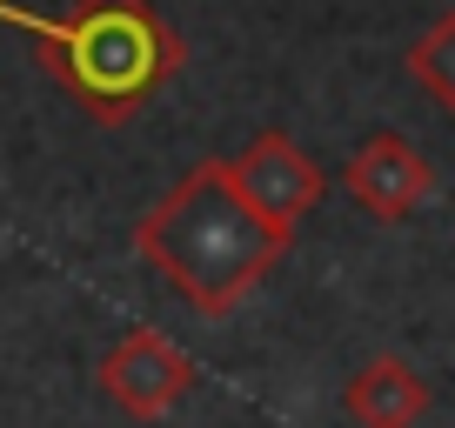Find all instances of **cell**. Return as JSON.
<instances>
[{
  "label": "cell",
  "instance_id": "obj_3",
  "mask_svg": "<svg viewBox=\"0 0 455 428\" xmlns=\"http://www.w3.org/2000/svg\"><path fill=\"white\" fill-rule=\"evenodd\" d=\"M188 388H195V361L161 329H128L100 361V395L134 422H161Z\"/></svg>",
  "mask_w": 455,
  "mask_h": 428
},
{
  "label": "cell",
  "instance_id": "obj_7",
  "mask_svg": "<svg viewBox=\"0 0 455 428\" xmlns=\"http://www.w3.org/2000/svg\"><path fill=\"white\" fill-rule=\"evenodd\" d=\"M409 74H415V87H422L428 100H442L455 115V7L409 47Z\"/></svg>",
  "mask_w": 455,
  "mask_h": 428
},
{
  "label": "cell",
  "instance_id": "obj_5",
  "mask_svg": "<svg viewBox=\"0 0 455 428\" xmlns=\"http://www.w3.org/2000/svg\"><path fill=\"white\" fill-rule=\"evenodd\" d=\"M341 181H348V194H355L375 221H409V214L435 194V168H428L422 147H415L409 134H395V128L369 134V141L348 155Z\"/></svg>",
  "mask_w": 455,
  "mask_h": 428
},
{
  "label": "cell",
  "instance_id": "obj_6",
  "mask_svg": "<svg viewBox=\"0 0 455 428\" xmlns=\"http://www.w3.org/2000/svg\"><path fill=\"white\" fill-rule=\"evenodd\" d=\"M341 408H348L355 428H415L428 415V382L402 355H375L369 369L348 382Z\"/></svg>",
  "mask_w": 455,
  "mask_h": 428
},
{
  "label": "cell",
  "instance_id": "obj_2",
  "mask_svg": "<svg viewBox=\"0 0 455 428\" xmlns=\"http://www.w3.org/2000/svg\"><path fill=\"white\" fill-rule=\"evenodd\" d=\"M0 20L34 34L41 67L81 100L100 128L141 115V100L181 67V34L148 0H74L60 20H41L14 0H0Z\"/></svg>",
  "mask_w": 455,
  "mask_h": 428
},
{
  "label": "cell",
  "instance_id": "obj_1",
  "mask_svg": "<svg viewBox=\"0 0 455 428\" xmlns=\"http://www.w3.org/2000/svg\"><path fill=\"white\" fill-rule=\"evenodd\" d=\"M134 248L161 268V281L174 295H188V308H201L208 321H221L228 308H242L295 248V234L268 228L255 208L242 201V187L228 181V161H201L188 168L155 208L141 214Z\"/></svg>",
  "mask_w": 455,
  "mask_h": 428
},
{
  "label": "cell",
  "instance_id": "obj_4",
  "mask_svg": "<svg viewBox=\"0 0 455 428\" xmlns=\"http://www.w3.org/2000/svg\"><path fill=\"white\" fill-rule=\"evenodd\" d=\"M228 181L242 187V201L268 221V228H282V234L301 228V214H308L315 201H322V187H328L322 168L301 155V141H288L282 128L255 134L242 155L228 161Z\"/></svg>",
  "mask_w": 455,
  "mask_h": 428
}]
</instances>
